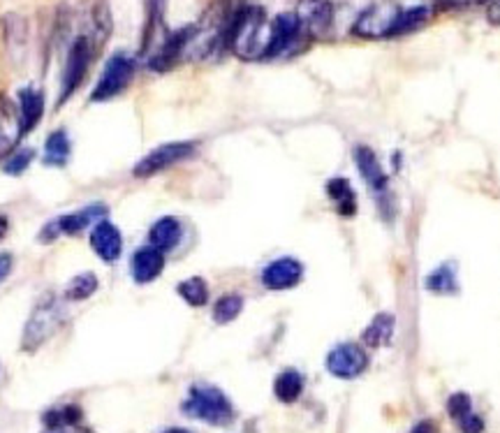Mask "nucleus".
I'll list each match as a JSON object with an SVG mask.
<instances>
[{"mask_svg": "<svg viewBox=\"0 0 500 433\" xmlns=\"http://www.w3.org/2000/svg\"><path fill=\"white\" fill-rule=\"evenodd\" d=\"M269 33H271V23L267 21L264 10L250 5L234 14L228 45L244 61H257V58H264V54H267Z\"/></svg>", "mask_w": 500, "mask_h": 433, "instance_id": "obj_1", "label": "nucleus"}, {"mask_svg": "<svg viewBox=\"0 0 500 433\" xmlns=\"http://www.w3.org/2000/svg\"><path fill=\"white\" fill-rule=\"evenodd\" d=\"M183 412L213 427H228L234 420L232 401L213 385H193L183 404Z\"/></svg>", "mask_w": 500, "mask_h": 433, "instance_id": "obj_2", "label": "nucleus"}, {"mask_svg": "<svg viewBox=\"0 0 500 433\" xmlns=\"http://www.w3.org/2000/svg\"><path fill=\"white\" fill-rule=\"evenodd\" d=\"M62 318H65V308L58 302L56 296H45L38 306L33 308L29 322L23 327V337H21V348L26 353H33L46 343L49 338L61 329Z\"/></svg>", "mask_w": 500, "mask_h": 433, "instance_id": "obj_3", "label": "nucleus"}, {"mask_svg": "<svg viewBox=\"0 0 500 433\" xmlns=\"http://www.w3.org/2000/svg\"><path fill=\"white\" fill-rule=\"evenodd\" d=\"M308 33L299 23L296 14H280L271 21V33H269V45L264 58H280L290 54L302 52L306 45Z\"/></svg>", "mask_w": 500, "mask_h": 433, "instance_id": "obj_4", "label": "nucleus"}, {"mask_svg": "<svg viewBox=\"0 0 500 433\" xmlns=\"http://www.w3.org/2000/svg\"><path fill=\"white\" fill-rule=\"evenodd\" d=\"M132 77H135V61L125 54H114L104 65L100 81L93 88L91 100L93 103H107L130 84Z\"/></svg>", "mask_w": 500, "mask_h": 433, "instance_id": "obj_5", "label": "nucleus"}, {"mask_svg": "<svg viewBox=\"0 0 500 433\" xmlns=\"http://www.w3.org/2000/svg\"><path fill=\"white\" fill-rule=\"evenodd\" d=\"M398 17H401V10L394 3H375L359 14L353 33L366 40L387 37V35H394Z\"/></svg>", "mask_w": 500, "mask_h": 433, "instance_id": "obj_6", "label": "nucleus"}, {"mask_svg": "<svg viewBox=\"0 0 500 433\" xmlns=\"http://www.w3.org/2000/svg\"><path fill=\"white\" fill-rule=\"evenodd\" d=\"M193 154H195V144L193 142L162 144V146L154 148L151 154L144 155V158L137 162L135 177H139V179L154 177V174L167 170V167L177 165V162H183V160H188Z\"/></svg>", "mask_w": 500, "mask_h": 433, "instance_id": "obj_7", "label": "nucleus"}, {"mask_svg": "<svg viewBox=\"0 0 500 433\" xmlns=\"http://www.w3.org/2000/svg\"><path fill=\"white\" fill-rule=\"evenodd\" d=\"M366 366H369V354L357 343H341L327 354V371L341 380H353L362 376Z\"/></svg>", "mask_w": 500, "mask_h": 433, "instance_id": "obj_8", "label": "nucleus"}, {"mask_svg": "<svg viewBox=\"0 0 500 433\" xmlns=\"http://www.w3.org/2000/svg\"><path fill=\"white\" fill-rule=\"evenodd\" d=\"M91 56H93V49L88 37L74 40V45L70 46L68 65H65V72H62L61 100H58V103L62 104L74 91H77V88H79L81 81H84L86 77V70H88V63H91Z\"/></svg>", "mask_w": 500, "mask_h": 433, "instance_id": "obj_9", "label": "nucleus"}, {"mask_svg": "<svg viewBox=\"0 0 500 433\" xmlns=\"http://www.w3.org/2000/svg\"><path fill=\"white\" fill-rule=\"evenodd\" d=\"M304 279V264L295 257H279L269 262L262 269V283L269 290H290V287L299 286Z\"/></svg>", "mask_w": 500, "mask_h": 433, "instance_id": "obj_10", "label": "nucleus"}, {"mask_svg": "<svg viewBox=\"0 0 500 433\" xmlns=\"http://www.w3.org/2000/svg\"><path fill=\"white\" fill-rule=\"evenodd\" d=\"M295 14L308 37H320L331 29L334 7H331V0H299Z\"/></svg>", "mask_w": 500, "mask_h": 433, "instance_id": "obj_11", "label": "nucleus"}, {"mask_svg": "<svg viewBox=\"0 0 500 433\" xmlns=\"http://www.w3.org/2000/svg\"><path fill=\"white\" fill-rule=\"evenodd\" d=\"M23 137L19 104H14L7 96H0V160H5L17 151L19 139Z\"/></svg>", "mask_w": 500, "mask_h": 433, "instance_id": "obj_12", "label": "nucleus"}, {"mask_svg": "<svg viewBox=\"0 0 500 433\" xmlns=\"http://www.w3.org/2000/svg\"><path fill=\"white\" fill-rule=\"evenodd\" d=\"M91 248L103 262H116L121 257V253H123V237H121V229L116 228L114 222H109L107 218L100 221L96 228L91 229Z\"/></svg>", "mask_w": 500, "mask_h": 433, "instance_id": "obj_13", "label": "nucleus"}, {"mask_svg": "<svg viewBox=\"0 0 500 433\" xmlns=\"http://www.w3.org/2000/svg\"><path fill=\"white\" fill-rule=\"evenodd\" d=\"M107 216V206L104 204H88L84 209H77L72 213H62L58 221H54L58 237L68 234V237H77V234L86 232L88 228H96L97 222L104 221Z\"/></svg>", "mask_w": 500, "mask_h": 433, "instance_id": "obj_14", "label": "nucleus"}, {"mask_svg": "<svg viewBox=\"0 0 500 433\" xmlns=\"http://www.w3.org/2000/svg\"><path fill=\"white\" fill-rule=\"evenodd\" d=\"M162 269H165V253L154 248L151 244L137 248L130 260V274L139 286L154 283L162 274Z\"/></svg>", "mask_w": 500, "mask_h": 433, "instance_id": "obj_15", "label": "nucleus"}, {"mask_svg": "<svg viewBox=\"0 0 500 433\" xmlns=\"http://www.w3.org/2000/svg\"><path fill=\"white\" fill-rule=\"evenodd\" d=\"M354 162H357V170L359 174H362V179L366 181V186H369L373 193L380 195V200L389 197V195H387V174L385 170H382L378 155L373 154V148L369 146L354 148Z\"/></svg>", "mask_w": 500, "mask_h": 433, "instance_id": "obj_16", "label": "nucleus"}, {"mask_svg": "<svg viewBox=\"0 0 500 433\" xmlns=\"http://www.w3.org/2000/svg\"><path fill=\"white\" fill-rule=\"evenodd\" d=\"M181 234H183L181 222H179L177 218L165 216L151 225V229H148V244L154 246V248H158V251L170 253L179 246Z\"/></svg>", "mask_w": 500, "mask_h": 433, "instance_id": "obj_17", "label": "nucleus"}, {"mask_svg": "<svg viewBox=\"0 0 500 433\" xmlns=\"http://www.w3.org/2000/svg\"><path fill=\"white\" fill-rule=\"evenodd\" d=\"M42 114H45V96H42V91L33 88V86L21 88L19 91V116H21L23 135L33 130V128H38V123L42 121Z\"/></svg>", "mask_w": 500, "mask_h": 433, "instance_id": "obj_18", "label": "nucleus"}, {"mask_svg": "<svg viewBox=\"0 0 500 433\" xmlns=\"http://www.w3.org/2000/svg\"><path fill=\"white\" fill-rule=\"evenodd\" d=\"M327 195H329V200L334 202L336 209H338V213H341L343 218L354 216V212H357V200H354V190L347 179H331V181L327 183Z\"/></svg>", "mask_w": 500, "mask_h": 433, "instance_id": "obj_19", "label": "nucleus"}, {"mask_svg": "<svg viewBox=\"0 0 500 433\" xmlns=\"http://www.w3.org/2000/svg\"><path fill=\"white\" fill-rule=\"evenodd\" d=\"M273 394L280 404H295L304 394V376L295 369H285L273 382Z\"/></svg>", "mask_w": 500, "mask_h": 433, "instance_id": "obj_20", "label": "nucleus"}, {"mask_svg": "<svg viewBox=\"0 0 500 433\" xmlns=\"http://www.w3.org/2000/svg\"><path fill=\"white\" fill-rule=\"evenodd\" d=\"M72 154V144H70L68 132L54 130L45 142V165L65 167Z\"/></svg>", "mask_w": 500, "mask_h": 433, "instance_id": "obj_21", "label": "nucleus"}, {"mask_svg": "<svg viewBox=\"0 0 500 433\" xmlns=\"http://www.w3.org/2000/svg\"><path fill=\"white\" fill-rule=\"evenodd\" d=\"M394 327H396V318L389 313H378L371 325L364 331V343L371 348H382L387 343L392 341L394 337Z\"/></svg>", "mask_w": 500, "mask_h": 433, "instance_id": "obj_22", "label": "nucleus"}, {"mask_svg": "<svg viewBox=\"0 0 500 433\" xmlns=\"http://www.w3.org/2000/svg\"><path fill=\"white\" fill-rule=\"evenodd\" d=\"M177 290H179V295L183 296V302L190 304V306H195V308L204 306V304L209 302V286H206V280L199 279V276L181 280Z\"/></svg>", "mask_w": 500, "mask_h": 433, "instance_id": "obj_23", "label": "nucleus"}, {"mask_svg": "<svg viewBox=\"0 0 500 433\" xmlns=\"http://www.w3.org/2000/svg\"><path fill=\"white\" fill-rule=\"evenodd\" d=\"M42 420H45L46 429L74 427V424H81L84 412H81L79 405H61V408H54V411L45 412Z\"/></svg>", "mask_w": 500, "mask_h": 433, "instance_id": "obj_24", "label": "nucleus"}, {"mask_svg": "<svg viewBox=\"0 0 500 433\" xmlns=\"http://www.w3.org/2000/svg\"><path fill=\"white\" fill-rule=\"evenodd\" d=\"M97 286H100L97 276L91 274V271H84V274H77L70 280L68 287H65V296H68L70 302H84L91 295H96Z\"/></svg>", "mask_w": 500, "mask_h": 433, "instance_id": "obj_25", "label": "nucleus"}, {"mask_svg": "<svg viewBox=\"0 0 500 433\" xmlns=\"http://www.w3.org/2000/svg\"><path fill=\"white\" fill-rule=\"evenodd\" d=\"M241 311H244V299L239 295H225L213 306V320L218 325H229L232 320L239 318Z\"/></svg>", "mask_w": 500, "mask_h": 433, "instance_id": "obj_26", "label": "nucleus"}, {"mask_svg": "<svg viewBox=\"0 0 500 433\" xmlns=\"http://www.w3.org/2000/svg\"><path fill=\"white\" fill-rule=\"evenodd\" d=\"M429 7L417 5L410 7V10H401V17L396 21V29H394V35H404V33H412V30L421 29L429 19Z\"/></svg>", "mask_w": 500, "mask_h": 433, "instance_id": "obj_27", "label": "nucleus"}, {"mask_svg": "<svg viewBox=\"0 0 500 433\" xmlns=\"http://www.w3.org/2000/svg\"><path fill=\"white\" fill-rule=\"evenodd\" d=\"M427 287L433 295H454L459 283H456V271L452 267L436 269L427 279Z\"/></svg>", "mask_w": 500, "mask_h": 433, "instance_id": "obj_28", "label": "nucleus"}, {"mask_svg": "<svg viewBox=\"0 0 500 433\" xmlns=\"http://www.w3.org/2000/svg\"><path fill=\"white\" fill-rule=\"evenodd\" d=\"M3 33H5L7 49H23V45H26V21L19 14H7L3 19Z\"/></svg>", "mask_w": 500, "mask_h": 433, "instance_id": "obj_29", "label": "nucleus"}, {"mask_svg": "<svg viewBox=\"0 0 500 433\" xmlns=\"http://www.w3.org/2000/svg\"><path fill=\"white\" fill-rule=\"evenodd\" d=\"M33 160H35L33 148H17L14 154L7 155V158L3 160V171L10 174V177H19V174H23V171L29 170Z\"/></svg>", "mask_w": 500, "mask_h": 433, "instance_id": "obj_30", "label": "nucleus"}, {"mask_svg": "<svg viewBox=\"0 0 500 433\" xmlns=\"http://www.w3.org/2000/svg\"><path fill=\"white\" fill-rule=\"evenodd\" d=\"M447 411L449 415H452V420H454L456 424L461 422V420H466L468 415H472V404H471V396H466V394H454V396H449L447 401Z\"/></svg>", "mask_w": 500, "mask_h": 433, "instance_id": "obj_31", "label": "nucleus"}, {"mask_svg": "<svg viewBox=\"0 0 500 433\" xmlns=\"http://www.w3.org/2000/svg\"><path fill=\"white\" fill-rule=\"evenodd\" d=\"M12 267H14V257L10 253H0V283L12 274Z\"/></svg>", "mask_w": 500, "mask_h": 433, "instance_id": "obj_32", "label": "nucleus"}, {"mask_svg": "<svg viewBox=\"0 0 500 433\" xmlns=\"http://www.w3.org/2000/svg\"><path fill=\"white\" fill-rule=\"evenodd\" d=\"M487 17L494 26H500V0H487Z\"/></svg>", "mask_w": 500, "mask_h": 433, "instance_id": "obj_33", "label": "nucleus"}, {"mask_svg": "<svg viewBox=\"0 0 500 433\" xmlns=\"http://www.w3.org/2000/svg\"><path fill=\"white\" fill-rule=\"evenodd\" d=\"M45 433H93L88 429H84L81 424H74V427H61V429H46Z\"/></svg>", "mask_w": 500, "mask_h": 433, "instance_id": "obj_34", "label": "nucleus"}, {"mask_svg": "<svg viewBox=\"0 0 500 433\" xmlns=\"http://www.w3.org/2000/svg\"><path fill=\"white\" fill-rule=\"evenodd\" d=\"M410 433H436V424H433L431 420H424V422L415 424Z\"/></svg>", "mask_w": 500, "mask_h": 433, "instance_id": "obj_35", "label": "nucleus"}, {"mask_svg": "<svg viewBox=\"0 0 500 433\" xmlns=\"http://www.w3.org/2000/svg\"><path fill=\"white\" fill-rule=\"evenodd\" d=\"M443 3L449 7H468V5H478V3H487V0H443Z\"/></svg>", "mask_w": 500, "mask_h": 433, "instance_id": "obj_36", "label": "nucleus"}, {"mask_svg": "<svg viewBox=\"0 0 500 433\" xmlns=\"http://www.w3.org/2000/svg\"><path fill=\"white\" fill-rule=\"evenodd\" d=\"M7 232H10V221H7L5 213H0V241L5 239Z\"/></svg>", "mask_w": 500, "mask_h": 433, "instance_id": "obj_37", "label": "nucleus"}, {"mask_svg": "<svg viewBox=\"0 0 500 433\" xmlns=\"http://www.w3.org/2000/svg\"><path fill=\"white\" fill-rule=\"evenodd\" d=\"M160 433H193V431H188V429L174 427V429H165V431H160Z\"/></svg>", "mask_w": 500, "mask_h": 433, "instance_id": "obj_38", "label": "nucleus"}]
</instances>
